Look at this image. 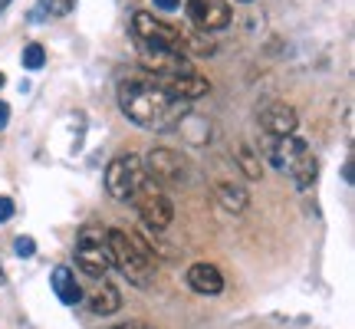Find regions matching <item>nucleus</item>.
Returning a JSON list of instances; mask_svg holds the SVG:
<instances>
[{
	"instance_id": "1",
	"label": "nucleus",
	"mask_w": 355,
	"mask_h": 329,
	"mask_svg": "<svg viewBox=\"0 0 355 329\" xmlns=\"http://www.w3.org/2000/svg\"><path fill=\"white\" fill-rule=\"evenodd\" d=\"M119 109L125 112L128 122L152 132H175L178 122L191 112V102L171 99L148 73L145 76H128L119 86Z\"/></svg>"
},
{
	"instance_id": "8",
	"label": "nucleus",
	"mask_w": 355,
	"mask_h": 329,
	"mask_svg": "<svg viewBox=\"0 0 355 329\" xmlns=\"http://www.w3.org/2000/svg\"><path fill=\"white\" fill-rule=\"evenodd\" d=\"M141 168H145L148 181H162V185H178L184 178V171H188L181 152H175V149H152L141 158Z\"/></svg>"
},
{
	"instance_id": "17",
	"label": "nucleus",
	"mask_w": 355,
	"mask_h": 329,
	"mask_svg": "<svg viewBox=\"0 0 355 329\" xmlns=\"http://www.w3.org/2000/svg\"><path fill=\"white\" fill-rule=\"evenodd\" d=\"M175 132H181V135H184L191 145H204V142L211 139V122H207V119H201V115L188 112L184 119H181V122H178Z\"/></svg>"
},
{
	"instance_id": "27",
	"label": "nucleus",
	"mask_w": 355,
	"mask_h": 329,
	"mask_svg": "<svg viewBox=\"0 0 355 329\" xmlns=\"http://www.w3.org/2000/svg\"><path fill=\"white\" fill-rule=\"evenodd\" d=\"M7 3H10V0H0V10H3V7H7Z\"/></svg>"
},
{
	"instance_id": "21",
	"label": "nucleus",
	"mask_w": 355,
	"mask_h": 329,
	"mask_svg": "<svg viewBox=\"0 0 355 329\" xmlns=\"http://www.w3.org/2000/svg\"><path fill=\"white\" fill-rule=\"evenodd\" d=\"M13 251L20 253V257H33V253H37V241H33V237H17V241H13Z\"/></svg>"
},
{
	"instance_id": "4",
	"label": "nucleus",
	"mask_w": 355,
	"mask_h": 329,
	"mask_svg": "<svg viewBox=\"0 0 355 329\" xmlns=\"http://www.w3.org/2000/svg\"><path fill=\"white\" fill-rule=\"evenodd\" d=\"M76 267L92 280H102L112 270V253H109L105 230H99V228L79 230L76 234Z\"/></svg>"
},
{
	"instance_id": "16",
	"label": "nucleus",
	"mask_w": 355,
	"mask_h": 329,
	"mask_svg": "<svg viewBox=\"0 0 355 329\" xmlns=\"http://www.w3.org/2000/svg\"><path fill=\"white\" fill-rule=\"evenodd\" d=\"M290 171V178L296 181V188L300 191H306V188H313V181H316V175H319V162H316V155L306 149L303 155H296L293 158V164L286 168Z\"/></svg>"
},
{
	"instance_id": "22",
	"label": "nucleus",
	"mask_w": 355,
	"mask_h": 329,
	"mask_svg": "<svg viewBox=\"0 0 355 329\" xmlns=\"http://www.w3.org/2000/svg\"><path fill=\"white\" fill-rule=\"evenodd\" d=\"M13 214H17V208H13V198L0 194V224H7V221H10Z\"/></svg>"
},
{
	"instance_id": "5",
	"label": "nucleus",
	"mask_w": 355,
	"mask_h": 329,
	"mask_svg": "<svg viewBox=\"0 0 355 329\" xmlns=\"http://www.w3.org/2000/svg\"><path fill=\"white\" fill-rule=\"evenodd\" d=\"M139 214H141V224L152 234H158V230H165L175 221V204H171V198L155 181H145L139 191Z\"/></svg>"
},
{
	"instance_id": "3",
	"label": "nucleus",
	"mask_w": 355,
	"mask_h": 329,
	"mask_svg": "<svg viewBox=\"0 0 355 329\" xmlns=\"http://www.w3.org/2000/svg\"><path fill=\"white\" fill-rule=\"evenodd\" d=\"M145 168H141L139 155H115L112 162L105 164V191L112 194L115 201H135L141 185H145Z\"/></svg>"
},
{
	"instance_id": "28",
	"label": "nucleus",
	"mask_w": 355,
	"mask_h": 329,
	"mask_svg": "<svg viewBox=\"0 0 355 329\" xmlns=\"http://www.w3.org/2000/svg\"><path fill=\"white\" fill-rule=\"evenodd\" d=\"M3 280H7V277H3V270H0V283H3Z\"/></svg>"
},
{
	"instance_id": "13",
	"label": "nucleus",
	"mask_w": 355,
	"mask_h": 329,
	"mask_svg": "<svg viewBox=\"0 0 355 329\" xmlns=\"http://www.w3.org/2000/svg\"><path fill=\"white\" fill-rule=\"evenodd\" d=\"M89 310H92L96 317H112V313H119V310H122V293H119V287L109 283V280H102L99 287L89 293Z\"/></svg>"
},
{
	"instance_id": "9",
	"label": "nucleus",
	"mask_w": 355,
	"mask_h": 329,
	"mask_svg": "<svg viewBox=\"0 0 355 329\" xmlns=\"http://www.w3.org/2000/svg\"><path fill=\"white\" fill-rule=\"evenodd\" d=\"M260 126H263L266 139H290V135H296L300 115L290 102H270L260 112Z\"/></svg>"
},
{
	"instance_id": "19",
	"label": "nucleus",
	"mask_w": 355,
	"mask_h": 329,
	"mask_svg": "<svg viewBox=\"0 0 355 329\" xmlns=\"http://www.w3.org/2000/svg\"><path fill=\"white\" fill-rule=\"evenodd\" d=\"M20 63H24V69H43V63H46V50H43L40 43H26L24 53H20Z\"/></svg>"
},
{
	"instance_id": "26",
	"label": "nucleus",
	"mask_w": 355,
	"mask_h": 329,
	"mask_svg": "<svg viewBox=\"0 0 355 329\" xmlns=\"http://www.w3.org/2000/svg\"><path fill=\"white\" fill-rule=\"evenodd\" d=\"M3 83H7V76H3V73H0V89H3Z\"/></svg>"
},
{
	"instance_id": "18",
	"label": "nucleus",
	"mask_w": 355,
	"mask_h": 329,
	"mask_svg": "<svg viewBox=\"0 0 355 329\" xmlns=\"http://www.w3.org/2000/svg\"><path fill=\"white\" fill-rule=\"evenodd\" d=\"M234 158H237V164L243 168V175L250 178V181H257V178H260V171H263V164H260V155H257L254 149L247 145V142H241V145H237V155H234Z\"/></svg>"
},
{
	"instance_id": "20",
	"label": "nucleus",
	"mask_w": 355,
	"mask_h": 329,
	"mask_svg": "<svg viewBox=\"0 0 355 329\" xmlns=\"http://www.w3.org/2000/svg\"><path fill=\"white\" fill-rule=\"evenodd\" d=\"M40 7L50 13V17H66V13H73L76 0H40Z\"/></svg>"
},
{
	"instance_id": "7",
	"label": "nucleus",
	"mask_w": 355,
	"mask_h": 329,
	"mask_svg": "<svg viewBox=\"0 0 355 329\" xmlns=\"http://www.w3.org/2000/svg\"><path fill=\"white\" fill-rule=\"evenodd\" d=\"M139 60L148 76H181V73H191V63H188V56H184V50L139 43Z\"/></svg>"
},
{
	"instance_id": "2",
	"label": "nucleus",
	"mask_w": 355,
	"mask_h": 329,
	"mask_svg": "<svg viewBox=\"0 0 355 329\" xmlns=\"http://www.w3.org/2000/svg\"><path fill=\"white\" fill-rule=\"evenodd\" d=\"M105 241H109V253H112V267L128 280L135 283L139 290H148L155 283V273H158V251L145 241L141 234H132V230H105Z\"/></svg>"
},
{
	"instance_id": "25",
	"label": "nucleus",
	"mask_w": 355,
	"mask_h": 329,
	"mask_svg": "<svg viewBox=\"0 0 355 329\" xmlns=\"http://www.w3.org/2000/svg\"><path fill=\"white\" fill-rule=\"evenodd\" d=\"M112 329H152L148 323H139V319H132V323H122V326H112Z\"/></svg>"
},
{
	"instance_id": "23",
	"label": "nucleus",
	"mask_w": 355,
	"mask_h": 329,
	"mask_svg": "<svg viewBox=\"0 0 355 329\" xmlns=\"http://www.w3.org/2000/svg\"><path fill=\"white\" fill-rule=\"evenodd\" d=\"M155 7H158V10H165V13H175L178 7H181V0H155Z\"/></svg>"
},
{
	"instance_id": "24",
	"label": "nucleus",
	"mask_w": 355,
	"mask_h": 329,
	"mask_svg": "<svg viewBox=\"0 0 355 329\" xmlns=\"http://www.w3.org/2000/svg\"><path fill=\"white\" fill-rule=\"evenodd\" d=\"M7 122H10V106H7V102L0 99V132L7 128Z\"/></svg>"
},
{
	"instance_id": "12",
	"label": "nucleus",
	"mask_w": 355,
	"mask_h": 329,
	"mask_svg": "<svg viewBox=\"0 0 355 329\" xmlns=\"http://www.w3.org/2000/svg\"><path fill=\"white\" fill-rule=\"evenodd\" d=\"M188 287L201 296H217L224 293V273L217 270L214 264H191L188 267Z\"/></svg>"
},
{
	"instance_id": "11",
	"label": "nucleus",
	"mask_w": 355,
	"mask_h": 329,
	"mask_svg": "<svg viewBox=\"0 0 355 329\" xmlns=\"http://www.w3.org/2000/svg\"><path fill=\"white\" fill-rule=\"evenodd\" d=\"M158 86L165 89L171 99H181V102H191V99H201V96H207V79L198 76L194 69L191 73H181V76H152Z\"/></svg>"
},
{
	"instance_id": "29",
	"label": "nucleus",
	"mask_w": 355,
	"mask_h": 329,
	"mask_svg": "<svg viewBox=\"0 0 355 329\" xmlns=\"http://www.w3.org/2000/svg\"><path fill=\"white\" fill-rule=\"evenodd\" d=\"M243 3H250V0H243Z\"/></svg>"
},
{
	"instance_id": "14",
	"label": "nucleus",
	"mask_w": 355,
	"mask_h": 329,
	"mask_svg": "<svg viewBox=\"0 0 355 329\" xmlns=\"http://www.w3.org/2000/svg\"><path fill=\"white\" fill-rule=\"evenodd\" d=\"M214 194H217V201H220V208L230 211V214H243L250 208V194H247V188H243L241 181H217Z\"/></svg>"
},
{
	"instance_id": "6",
	"label": "nucleus",
	"mask_w": 355,
	"mask_h": 329,
	"mask_svg": "<svg viewBox=\"0 0 355 329\" xmlns=\"http://www.w3.org/2000/svg\"><path fill=\"white\" fill-rule=\"evenodd\" d=\"M132 37L135 43H145V47H168V50H181V30L175 26L162 24V20H155L148 10H139L132 17Z\"/></svg>"
},
{
	"instance_id": "15",
	"label": "nucleus",
	"mask_w": 355,
	"mask_h": 329,
	"mask_svg": "<svg viewBox=\"0 0 355 329\" xmlns=\"http://www.w3.org/2000/svg\"><path fill=\"white\" fill-rule=\"evenodd\" d=\"M53 293L60 296V303L63 306H76L83 300V290H79L76 283V273L69 270V267H53Z\"/></svg>"
},
{
	"instance_id": "10",
	"label": "nucleus",
	"mask_w": 355,
	"mask_h": 329,
	"mask_svg": "<svg viewBox=\"0 0 355 329\" xmlns=\"http://www.w3.org/2000/svg\"><path fill=\"white\" fill-rule=\"evenodd\" d=\"M188 17L198 30H224L230 24L227 0H188Z\"/></svg>"
}]
</instances>
